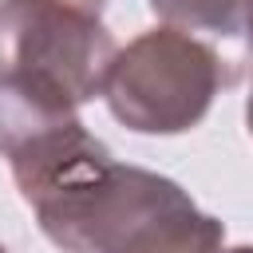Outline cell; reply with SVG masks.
<instances>
[{
    "label": "cell",
    "instance_id": "obj_7",
    "mask_svg": "<svg viewBox=\"0 0 253 253\" xmlns=\"http://www.w3.org/2000/svg\"><path fill=\"white\" fill-rule=\"evenodd\" d=\"M241 32H245V40H249V47H253V0H245V20H241Z\"/></svg>",
    "mask_w": 253,
    "mask_h": 253
},
{
    "label": "cell",
    "instance_id": "obj_9",
    "mask_svg": "<svg viewBox=\"0 0 253 253\" xmlns=\"http://www.w3.org/2000/svg\"><path fill=\"white\" fill-rule=\"evenodd\" d=\"M217 253H253V245H233V249H217Z\"/></svg>",
    "mask_w": 253,
    "mask_h": 253
},
{
    "label": "cell",
    "instance_id": "obj_10",
    "mask_svg": "<svg viewBox=\"0 0 253 253\" xmlns=\"http://www.w3.org/2000/svg\"><path fill=\"white\" fill-rule=\"evenodd\" d=\"M0 253H8V249H4V245H0Z\"/></svg>",
    "mask_w": 253,
    "mask_h": 253
},
{
    "label": "cell",
    "instance_id": "obj_5",
    "mask_svg": "<svg viewBox=\"0 0 253 253\" xmlns=\"http://www.w3.org/2000/svg\"><path fill=\"white\" fill-rule=\"evenodd\" d=\"M150 12L182 32H210V36H237L245 20V0H146Z\"/></svg>",
    "mask_w": 253,
    "mask_h": 253
},
{
    "label": "cell",
    "instance_id": "obj_2",
    "mask_svg": "<svg viewBox=\"0 0 253 253\" xmlns=\"http://www.w3.org/2000/svg\"><path fill=\"white\" fill-rule=\"evenodd\" d=\"M229 79V63L206 40L158 24L119 47L103 103L134 134H186L210 115Z\"/></svg>",
    "mask_w": 253,
    "mask_h": 253
},
{
    "label": "cell",
    "instance_id": "obj_1",
    "mask_svg": "<svg viewBox=\"0 0 253 253\" xmlns=\"http://www.w3.org/2000/svg\"><path fill=\"white\" fill-rule=\"evenodd\" d=\"M43 237L63 253H217L225 225L166 174L115 162L71 123L8 162Z\"/></svg>",
    "mask_w": 253,
    "mask_h": 253
},
{
    "label": "cell",
    "instance_id": "obj_3",
    "mask_svg": "<svg viewBox=\"0 0 253 253\" xmlns=\"http://www.w3.org/2000/svg\"><path fill=\"white\" fill-rule=\"evenodd\" d=\"M119 55L99 16L55 0H0V75L55 95L71 107L103 99Z\"/></svg>",
    "mask_w": 253,
    "mask_h": 253
},
{
    "label": "cell",
    "instance_id": "obj_6",
    "mask_svg": "<svg viewBox=\"0 0 253 253\" xmlns=\"http://www.w3.org/2000/svg\"><path fill=\"white\" fill-rule=\"evenodd\" d=\"M55 4H67V8L87 12V16H99V20H103V8H107V0H55Z\"/></svg>",
    "mask_w": 253,
    "mask_h": 253
},
{
    "label": "cell",
    "instance_id": "obj_4",
    "mask_svg": "<svg viewBox=\"0 0 253 253\" xmlns=\"http://www.w3.org/2000/svg\"><path fill=\"white\" fill-rule=\"evenodd\" d=\"M75 119H79V107L0 75V158L12 162L16 154L71 126Z\"/></svg>",
    "mask_w": 253,
    "mask_h": 253
},
{
    "label": "cell",
    "instance_id": "obj_8",
    "mask_svg": "<svg viewBox=\"0 0 253 253\" xmlns=\"http://www.w3.org/2000/svg\"><path fill=\"white\" fill-rule=\"evenodd\" d=\"M245 123H249V134H253V91H249V99H245Z\"/></svg>",
    "mask_w": 253,
    "mask_h": 253
}]
</instances>
